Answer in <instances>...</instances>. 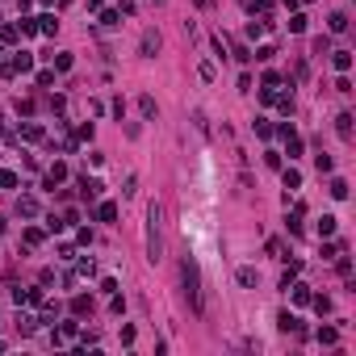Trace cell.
Wrapping results in <instances>:
<instances>
[{
	"instance_id": "cell-1",
	"label": "cell",
	"mask_w": 356,
	"mask_h": 356,
	"mask_svg": "<svg viewBox=\"0 0 356 356\" xmlns=\"http://www.w3.org/2000/svg\"><path fill=\"white\" fill-rule=\"evenodd\" d=\"M159 247H164V243H159V206H151L147 209V256L159 260Z\"/></svg>"
},
{
	"instance_id": "cell-2",
	"label": "cell",
	"mask_w": 356,
	"mask_h": 356,
	"mask_svg": "<svg viewBox=\"0 0 356 356\" xmlns=\"http://www.w3.org/2000/svg\"><path fill=\"white\" fill-rule=\"evenodd\" d=\"M185 285H188V302L193 306H201V289H197V268L185 260Z\"/></svg>"
},
{
	"instance_id": "cell-3",
	"label": "cell",
	"mask_w": 356,
	"mask_h": 356,
	"mask_svg": "<svg viewBox=\"0 0 356 356\" xmlns=\"http://www.w3.org/2000/svg\"><path fill=\"white\" fill-rule=\"evenodd\" d=\"M159 51V34H143V55H155Z\"/></svg>"
},
{
	"instance_id": "cell-4",
	"label": "cell",
	"mask_w": 356,
	"mask_h": 356,
	"mask_svg": "<svg viewBox=\"0 0 356 356\" xmlns=\"http://www.w3.org/2000/svg\"><path fill=\"white\" fill-rule=\"evenodd\" d=\"M348 63H352V55H348V51H335V67H339V72H348Z\"/></svg>"
},
{
	"instance_id": "cell-5",
	"label": "cell",
	"mask_w": 356,
	"mask_h": 356,
	"mask_svg": "<svg viewBox=\"0 0 356 356\" xmlns=\"http://www.w3.org/2000/svg\"><path fill=\"white\" fill-rule=\"evenodd\" d=\"M239 285H256V268H239Z\"/></svg>"
},
{
	"instance_id": "cell-6",
	"label": "cell",
	"mask_w": 356,
	"mask_h": 356,
	"mask_svg": "<svg viewBox=\"0 0 356 356\" xmlns=\"http://www.w3.org/2000/svg\"><path fill=\"white\" fill-rule=\"evenodd\" d=\"M331 30H335V34L348 30V17H344V13H335V17H331Z\"/></svg>"
}]
</instances>
